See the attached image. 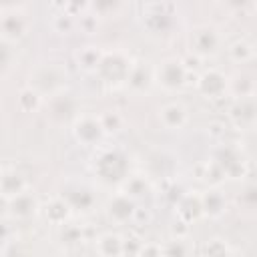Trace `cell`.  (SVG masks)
<instances>
[{
    "instance_id": "6da1fadb",
    "label": "cell",
    "mask_w": 257,
    "mask_h": 257,
    "mask_svg": "<svg viewBox=\"0 0 257 257\" xmlns=\"http://www.w3.org/2000/svg\"><path fill=\"white\" fill-rule=\"evenodd\" d=\"M92 171L100 183L120 185L131 175V163L118 149H98L92 159Z\"/></svg>"
},
{
    "instance_id": "7a4b0ae2",
    "label": "cell",
    "mask_w": 257,
    "mask_h": 257,
    "mask_svg": "<svg viewBox=\"0 0 257 257\" xmlns=\"http://www.w3.org/2000/svg\"><path fill=\"white\" fill-rule=\"evenodd\" d=\"M187 48L199 60L213 58L223 50V34L213 24H199L187 34Z\"/></svg>"
},
{
    "instance_id": "3957f363",
    "label": "cell",
    "mask_w": 257,
    "mask_h": 257,
    "mask_svg": "<svg viewBox=\"0 0 257 257\" xmlns=\"http://www.w3.org/2000/svg\"><path fill=\"white\" fill-rule=\"evenodd\" d=\"M141 20H143V28L149 34H153V36H165L177 24V10H175L173 4L163 2V0L149 2L143 8Z\"/></svg>"
},
{
    "instance_id": "277c9868",
    "label": "cell",
    "mask_w": 257,
    "mask_h": 257,
    "mask_svg": "<svg viewBox=\"0 0 257 257\" xmlns=\"http://www.w3.org/2000/svg\"><path fill=\"white\" fill-rule=\"evenodd\" d=\"M131 64H133V58L126 52H122V50H104L94 74L100 78V82H104L108 86H124Z\"/></svg>"
},
{
    "instance_id": "5b68a950",
    "label": "cell",
    "mask_w": 257,
    "mask_h": 257,
    "mask_svg": "<svg viewBox=\"0 0 257 257\" xmlns=\"http://www.w3.org/2000/svg\"><path fill=\"white\" fill-rule=\"evenodd\" d=\"M191 70L187 68L183 58L169 56L155 64V84L161 86L165 92H177L189 82Z\"/></svg>"
},
{
    "instance_id": "8992f818",
    "label": "cell",
    "mask_w": 257,
    "mask_h": 257,
    "mask_svg": "<svg viewBox=\"0 0 257 257\" xmlns=\"http://www.w3.org/2000/svg\"><path fill=\"white\" fill-rule=\"evenodd\" d=\"M32 30V18L20 6H4L0 8V38L16 44L24 40Z\"/></svg>"
},
{
    "instance_id": "52a82bcc",
    "label": "cell",
    "mask_w": 257,
    "mask_h": 257,
    "mask_svg": "<svg viewBox=\"0 0 257 257\" xmlns=\"http://www.w3.org/2000/svg\"><path fill=\"white\" fill-rule=\"evenodd\" d=\"M211 161L221 169L225 179L239 181L247 175V159L243 151L233 143H219L213 151Z\"/></svg>"
},
{
    "instance_id": "ba28073f",
    "label": "cell",
    "mask_w": 257,
    "mask_h": 257,
    "mask_svg": "<svg viewBox=\"0 0 257 257\" xmlns=\"http://www.w3.org/2000/svg\"><path fill=\"white\" fill-rule=\"evenodd\" d=\"M42 106L46 108V116L56 122V124H64V122H72L78 114V104L76 98L68 92V90H58L52 92L48 96H44Z\"/></svg>"
},
{
    "instance_id": "9c48e42d",
    "label": "cell",
    "mask_w": 257,
    "mask_h": 257,
    "mask_svg": "<svg viewBox=\"0 0 257 257\" xmlns=\"http://www.w3.org/2000/svg\"><path fill=\"white\" fill-rule=\"evenodd\" d=\"M70 131H72L74 141L80 147H100L102 139L106 137V133L102 128V122L96 114L78 112L76 118L70 122Z\"/></svg>"
},
{
    "instance_id": "30bf717a",
    "label": "cell",
    "mask_w": 257,
    "mask_h": 257,
    "mask_svg": "<svg viewBox=\"0 0 257 257\" xmlns=\"http://www.w3.org/2000/svg\"><path fill=\"white\" fill-rule=\"evenodd\" d=\"M64 82H66V72H64V68L58 66V64L48 62V64L38 66V68L34 70V74H30V84H28V86H32V88H34L36 92H40L42 98H44V96H48V94H52V92L62 90V88H64Z\"/></svg>"
},
{
    "instance_id": "8fae6325",
    "label": "cell",
    "mask_w": 257,
    "mask_h": 257,
    "mask_svg": "<svg viewBox=\"0 0 257 257\" xmlns=\"http://www.w3.org/2000/svg\"><path fill=\"white\" fill-rule=\"evenodd\" d=\"M227 86H229V76L215 66L203 68L195 76V88L207 100H221L223 96H227Z\"/></svg>"
},
{
    "instance_id": "7c38bea8",
    "label": "cell",
    "mask_w": 257,
    "mask_h": 257,
    "mask_svg": "<svg viewBox=\"0 0 257 257\" xmlns=\"http://www.w3.org/2000/svg\"><path fill=\"white\" fill-rule=\"evenodd\" d=\"M137 211H139V209H137V201L131 199V197H128L126 193H122V191L114 193V195L106 201V205H104V215H106V219H108L112 225H116V227L131 223V221L135 219Z\"/></svg>"
},
{
    "instance_id": "4fadbf2b",
    "label": "cell",
    "mask_w": 257,
    "mask_h": 257,
    "mask_svg": "<svg viewBox=\"0 0 257 257\" xmlns=\"http://www.w3.org/2000/svg\"><path fill=\"white\" fill-rule=\"evenodd\" d=\"M227 118L231 126L237 131H253L255 118H257V106H255V96H245V98H233Z\"/></svg>"
},
{
    "instance_id": "5bb4252c",
    "label": "cell",
    "mask_w": 257,
    "mask_h": 257,
    "mask_svg": "<svg viewBox=\"0 0 257 257\" xmlns=\"http://www.w3.org/2000/svg\"><path fill=\"white\" fill-rule=\"evenodd\" d=\"M124 86L133 94H147L155 86V64L147 60H133Z\"/></svg>"
},
{
    "instance_id": "9a60e30c",
    "label": "cell",
    "mask_w": 257,
    "mask_h": 257,
    "mask_svg": "<svg viewBox=\"0 0 257 257\" xmlns=\"http://www.w3.org/2000/svg\"><path fill=\"white\" fill-rule=\"evenodd\" d=\"M157 118L165 131H183L191 120L189 108L181 100H169L161 104L157 110Z\"/></svg>"
},
{
    "instance_id": "2e32d148",
    "label": "cell",
    "mask_w": 257,
    "mask_h": 257,
    "mask_svg": "<svg viewBox=\"0 0 257 257\" xmlns=\"http://www.w3.org/2000/svg\"><path fill=\"white\" fill-rule=\"evenodd\" d=\"M60 197L68 203V207L72 211H80V213H88L96 205V195L92 193V189L84 183H78V181L68 183Z\"/></svg>"
},
{
    "instance_id": "e0dca14e",
    "label": "cell",
    "mask_w": 257,
    "mask_h": 257,
    "mask_svg": "<svg viewBox=\"0 0 257 257\" xmlns=\"http://www.w3.org/2000/svg\"><path fill=\"white\" fill-rule=\"evenodd\" d=\"M6 203H8V215L12 219H16V221H26V219L34 217L38 213V209H40L38 199L28 189L18 193V195H14V197H10V199H6Z\"/></svg>"
},
{
    "instance_id": "ac0fdd59",
    "label": "cell",
    "mask_w": 257,
    "mask_h": 257,
    "mask_svg": "<svg viewBox=\"0 0 257 257\" xmlns=\"http://www.w3.org/2000/svg\"><path fill=\"white\" fill-rule=\"evenodd\" d=\"M199 199H201V213H203V217L221 219L227 213L229 203H227L225 193L219 187H209L207 191L199 193Z\"/></svg>"
},
{
    "instance_id": "d6986e66",
    "label": "cell",
    "mask_w": 257,
    "mask_h": 257,
    "mask_svg": "<svg viewBox=\"0 0 257 257\" xmlns=\"http://www.w3.org/2000/svg\"><path fill=\"white\" fill-rule=\"evenodd\" d=\"M28 189V183H26V177L14 169V167H6L0 171V197L4 199H10L22 191Z\"/></svg>"
},
{
    "instance_id": "ffe728a7",
    "label": "cell",
    "mask_w": 257,
    "mask_h": 257,
    "mask_svg": "<svg viewBox=\"0 0 257 257\" xmlns=\"http://www.w3.org/2000/svg\"><path fill=\"white\" fill-rule=\"evenodd\" d=\"M38 213H40L50 225H58V227H60V225L66 223V219L70 217L72 209L68 207V203H66L62 197H52V199H48L44 205H40Z\"/></svg>"
},
{
    "instance_id": "44dd1931",
    "label": "cell",
    "mask_w": 257,
    "mask_h": 257,
    "mask_svg": "<svg viewBox=\"0 0 257 257\" xmlns=\"http://www.w3.org/2000/svg\"><path fill=\"white\" fill-rule=\"evenodd\" d=\"M225 52H227V58L233 62V64H249L253 62L255 58V44L245 38V36H239L235 40H231L227 46H223Z\"/></svg>"
},
{
    "instance_id": "7402d4cb",
    "label": "cell",
    "mask_w": 257,
    "mask_h": 257,
    "mask_svg": "<svg viewBox=\"0 0 257 257\" xmlns=\"http://www.w3.org/2000/svg\"><path fill=\"white\" fill-rule=\"evenodd\" d=\"M177 213H179V219L189 223V225L193 221H197L199 217H203L199 193H185V195H181L177 199Z\"/></svg>"
},
{
    "instance_id": "603a6c76",
    "label": "cell",
    "mask_w": 257,
    "mask_h": 257,
    "mask_svg": "<svg viewBox=\"0 0 257 257\" xmlns=\"http://www.w3.org/2000/svg\"><path fill=\"white\" fill-rule=\"evenodd\" d=\"M102 52L98 46H82L80 50L74 52V60H76V66L82 70V72H88V74H94L96 68H98V62L102 58Z\"/></svg>"
},
{
    "instance_id": "cb8c5ba5",
    "label": "cell",
    "mask_w": 257,
    "mask_h": 257,
    "mask_svg": "<svg viewBox=\"0 0 257 257\" xmlns=\"http://www.w3.org/2000/svg\"><path fill=\"white\" fill-rule=\"evenodd\" d=\"M120 185H122V193H126L135 201H139L151 193V181L143 175H128Z\"/></svg>"
},
{
    "instance_id": "d4e9b609",
    "label": "cell",
    "mask_w": 257,
    "mask_h": 257,
    "mask_svg": "<svg viewBox=\"0 0 257 257\" xmlns=\"http://www.w3.org/2000/svg\"><path fill=\"white\" fill-rule=\"evenodd\" d=\"M94 247H96V253L100 255H122V237L118 233H102L94 239Z\"/></svg>"
},
{
    "instance_id": "484cf974",
    "label": "cell",
    "mask_w": 257,
    "mask_h": 257,
    "mask_svg": "<svg viewBox=\"0 0 257 257\" xmlns=\"http://www.w3.org/2000/svg\"><path fill=\"white\" fill-rule=\"evenodd\" d=\"M227 94H231L233 98L255 96V82H253V76H251V74H237V76L229 78Z\"/></svg>"
},
{
    "instance_id": "4316f807",
    "label": "cell",
    "mask_w": 257,
    "mask_h": 257,
    "mask_svg": "<svg viewBox=\"0 0 257 257\" xmlns=\"http://www.w3.org/2000/svg\"><path fill=\"white\" fill-rule=\"evenodd\" d=\"M122 8V0H88V10L98 20L114 18Z\"/></svg>"
},
{
    "instance_id": "83f0119b",
    "label": "cell",
    "mask_w": 257,
    "mask_h": 257,
    "mask_svg": "<svg viewBox=\"0 0 257 257\" xmlns=\"http://www.w3.org/2000/svg\"><path fill=\"white\" fill-rule=\"evenodd\" d=\"M44 98L40 92H36L32 86H24L20 92H18V108L22 112H36L40 106H42Z\"/></svg>"
},
{
    "instance_id": "f1b7e54d",
    "label": "cell",
    "mask_w": 257,
    "mask_h": 257,
    "mask_svg": "<svg viewBox=\"0 0 257 257\" xmlns=\"http://www.w3.org/2000/svg\"><path fill=\"white\" fill-rule=\"evenodd\" d=\"M98 118H100L102 128H104V133H106V135H110V133L114 135V133L122 131V126H124V118H122L116 110H108V112L100 114Z\"/></svg>"
},
{
    "instance_id": "f546056e",
    "label": "cell",
    "mask_w": 257,
    "mask_h": 257,
    "mask_svg": "<svg viewBox=\"0 0 257 257\" xmlns=\"http://www.w3.org/2000/svg\"><path fill=\"white\" fill-rule=\"evenodd\" d=\"M233 249L229 247L227 239H221V237H213L205 243L203 247V253H209V255H225V253H231Z\"/></svg>"
},
{
    "instance_id": "4dcf8cb0",
    "label": "cell",
    "mask_w": 257,
    "mask_h": 257,
    "mask_svg": "<svg viewBox=\"0 0 257 257\" xmlns=\"http://www.w3.org/2000/svg\"><path fill=\"white\" fill-rule=\"evenodd\" d=\"M12 62V44L0 38V72H4Z\"/></svg>"
},
{
    "instance_id": "1f68e13d",
    "label": "cell",
    "mask_w": 257,
    "mask_h": 257,
    "mask_svg": "<svg viewBox=\"0 0 257 257\" xmlns=\"http://www.w3.org/2000/svg\"><path fill=\"white\" fill-rule=\"evenodd\" d=\"M221 2L229 12H245L251 6V0H221Z\"/></svg>"
}]
</instances>
